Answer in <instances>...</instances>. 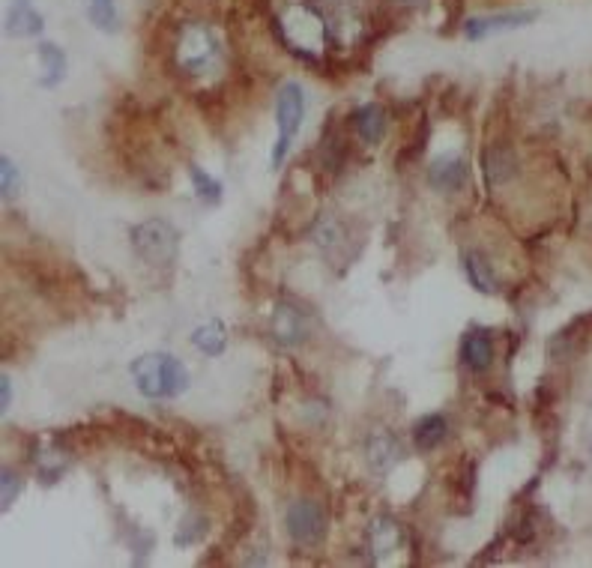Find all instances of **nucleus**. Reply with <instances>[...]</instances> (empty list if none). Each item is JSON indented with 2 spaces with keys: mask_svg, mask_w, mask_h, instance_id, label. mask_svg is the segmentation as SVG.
<instances>
[{
  "mask_svg": "<svg viewBox=\"0 0 592 568\" xmlns=\"http://www.w3.org/2000/svg\"><path fill=\"white\" fill-rule=\"evenodd\" d=\"M216 57V36L204 24H189L177 42V63L186 72H201Z\"/></svg>",
  "mask_w": 592,
  "mask_h": 568,
  "instance_id": "423d86ee",
  "label": "nucleus"
},
{
  "mask_svg": "<svg viewBox=\"0 0 592 568\" xmlns=\"http://www.w3.org/2000/svg\"><path fill=\"white\" fill-rule=\"evenodd\" d=\"M12 186H15V165L9 156L0 159V192L3 198H12Z\"/></svg>",
  "mask_w": 592,
  "mask_h": 568,
  "instance_id": "5701e85b",
  "label": "nucleus"
},
{
  "mask_svg": "<svg viewBox=\"0 0 592 568\" xmlns=\"http://www.w3.org/2000/svg\"><path fill=\"white\" fill-rule=\"evenodd\" d=\"M9 404H12V380L3 374V377H0V410L6 413V410H9Z\"/></svg>",
  "mask_w": 592,
  "mask_h": 568,
  "instance_id": "b1692460",
  "label": "nucleus"
},
{
  "mask_svg": "<svg viewBox=\"0 0 592 568\" xmlns=\"http://www.w3.org/2000/svg\"><path fill=\"white\" fill-rule=\"evenodd\" d=\"M539 12L536 9H515V12H497V15H479V18H470L464 24V33L467 39H488L494 33H506V30H515V27H524L530 21H536Z\"/></svg>",
  "mask_w": 592,
  "mask_h": 568,
  "instance_id": "0eeeda50",
  "label": "nucleus"
},
{
  "mask_svg": "<svg viewBox=\"0 0 592 568\" xmlns=\"http://www.w3.org/2000/svg\"><path fill=\"white\" fill-rule=\"evenodd\" d=\"M135 386L144 398L162 401V398H180L189 389V371L186 365L171 353H144L132 362Z\"/></svg>",
  "mask_w": 592,
  "mask_h": 568,
  "instance_id": "f257e3e1",
  "label": "nucleus"
},
{
  "mask_svg": "<svg viewBox=\"0 0 592 568\" xmlns=\"http://www.w3.org/2000/svg\"><path fill=\"white\" fill-rule=\"evenodd\" d=\"M285 524H288L291 539L302 548H314L326 536V515L311 500H294L285 512Z\"/></svg>",
  "mask_w": 592,
  "mask_h": 568,
  "instance_id": "39448f33",
  "label": "nucleus"
},
{
  "mask_svg": "<svg viewBox=\"0 0 592 568\" xmlns=\"http://www.w3.org/2000/svg\"><path fill=\"white\" fill-rule=\"evenodd\" d=\"M39 63H42V72H45L42 84L45 87H57L63 81V75H66V54H63V48H57L54 42H42L39 45Z\"/></svg>",
  "mask_w": 592,
  "mask_h": 568,
  "instance_id": "f3484780",
  "label": "nucleus"
},
{
  "mask_svg": "<svg viewBox=\"0 0 592 568\" xmlns=\"http://www.w3.org/2000/svg\"><path fill=\"white\" fill-rule=\"evenodd\" d=\"M512 168H515V159H512V153L506 147L497 144V147H491L485 153V177H488L491 186H500L512 174Z\"/></svg>",
  "mask_w": 592,
  "mask_h": 568,
  "instance_id": "6ab92c4d",
  "label": "nucleus"
},
{
  "mask_svg": "<svg viewBox=\"0 0 592 568\" xmlns=\"http://www.w3.org/2000/svg\"><path fill=\"white\" fill-rule=\"evenodd\" d=\"M192 344L204 353V356H219L228 347V329L222 320H210L204 326H198L192 332Z\"/></svg>",
  "mask_w": 592,
  "mask_h": 568,
  "instance_id": "dca6fc26",
  "label": "nucleus"
},
{
  "mask_svg": "<svg viewBox=\"0 0 592 568\" xmlns=\"http://www.w3.org/2000/svg\"><path fill=\"white\" fill-rule=\"evenodd\" d=\"M464 273H467V279H470V284L476 290H482V293H494L497 290L494 270H491V264L485 261L482 252H467L464 255Z\"/></svg>",
  "mask_w": 592,
  "mask_h": 568,
  "instance_id": "a211bd4d",
  "label": "nucleus"
},
{
  "mask_svg": "<svg viewBox=\"0 0 592 568\" xmlns=\"http://www.w3.org/2000/svg\"><path fill=\"white\" fill-rule=\"evenodd\" d=\"M365 461L374 473H389L401 461V443L392 431L377 428L365 440Z\"/></svg>",
  "mask_w": 592,
  "mask_h": 568,
  "instance_id": "6e6552de",
  "label": "nucleus"
},
{
  "mask_svg": "<svg viewBox=\"0 0 592 568\" xmlns=\"http://www.w3.org/2000/svg\"><path fill=\"white\" fill-rule=\"evenodd\" d=\"M87 15L102 33L117 30V0H87Z\"/></svg>",
  "mask_w": 592,
  "mask_h": 568,
  "instance_id": "412c9836",
  "label": "nucleus"
},
{
  "mask_svg": "<svg viewBox=\"0 0 592 568\" xmlns=\"http://www.w3.org/2000/svg\"><path fill=\"white\" fill-rule=\"evenodd\" d=\"M189 180H192V189H195V195H198L204 204L216 207V204L222 201V183H219L216 177H210L204 168H198V165H189Z\"/></svg>",
  "mask_w": 592,
  "mask_h": 568,
  "instance_id": "aec40b11",
  "label": "nucleus"
},
{
  "mask_svg": "<svg viewBox=\"0 0 592 568\" xmlns=\"http://www.w3.org/2000/svg\"><path fill=\"white\" fill-rule=\"evenodd\" d=\"M461 359L470 371L482 374L494 365V341L485 329H470L461 341Z\"/></svg>",
  "mask_w": 592,
  "mask_h": 568,
  "instance_id": "9b49d317",
  "label": "nucleus"
},
{
  "mask_svg": "<svg viewBox=\"0 0 592 568\" xmlns=\"http://www.w3.org/2000/svg\"><path fill=\"white\" fill-rule=\"evenodd\" d=\"M282 36L291 45L294 54H302L305 60L314 57V51L326 39V21L320 12L308 3H291L288 12L282 15Z\"/></svg>",
  "mask_w": 592,
  "mask_h": 568,
  "instance_id": "7ed1b4c3",
  "label": "nucleus"
},
{
  "mask_svg": "<svg viewBox=\"0 0 592 568\" xmlns=\"http://www.w3.org/2000/svg\"><path fill=\"white\" fill-rule=\"evenodd\" d=\"M135 255L150 267H171L180 255V231L165 219H147L132 228Z\"/></svg>",
  "mask_w": 592,
  "mask_h": 568,
  "instance_id": "f03ea898",
  "label": "nucleus"
},
{
  "mask_svg": "<svg viewBox=\"0 0 592 568\" xmlns=\"http://www.w3.org/2000/svg\"><path fill=\"white\" fill-rule=\"evenodd\" d=\"M401 542H404V533H401V527L392 518H377L371 524V530H368V545H371V554L377 560L392 554V551H398Z\"/></svg>",
  "mask_w": 592,
  "mask_h": 568,
  "instance_id": "2eb2a0df",
  "label": "nucleus"
},
{
  "mask_svg": "<svg viewBox=\"0 0 592 568\" xmlns=\"http://www.w3.org/2000/svg\"><path fill=\"white\" fill-rule=\"evenodd\" d=\"M467 180V162L461 156H437L431 165H428V186L434 192H458Z\"/></svg>",
  "mask_w": 592,
  "mask_h": 568,
  "instance_id": "1a4fd4ad",
  "label": "nucleus"
},
{
  "mask_svg": "<svg viewBox=\"0 0 592 568\" xmlns=\"http://www.w3.org/2000/svg\"><path fill=\"white\" fill-rule=\"evenodd\" d=\"M42 12L30 0H15L6 12V33L9 36H39L42 33Z\"/></svg>",
  "mask_w": 592,
  "mask_h": 568,
  "instance_id": "ddd939ff",
  "label": "nucleus"
},
{
  "mask_svg": "<svg viewBox=\"0 0 592 568\" xmlns=\"http://www.w3.org/2000/svg\"><path fill=\"white\" fill-rule=\"evenodd\" d=\"M0 491H3V512L15 503V497L21 494V479H18V473L15 470H9V467H3V473H0Z\"/></svg>",
  "mask_w": 592,
  "mask_h": 568,
  "instance_id": "4be33fe9",
  "label": "nucleus"
},
{
  "mask_svg": "<svg viewBox=\"0 0 592 568\" xmlns=\"http://www.w3.org/2000/svg\"><path fill=\"white\" fill-rule=\"evenodd\" d=\"M449 437V422L440 413H428L413 425V446L419 452H434Z\"/></svg>",
  "mask_w": 592,
  "mask_h": 568,
  "instance_id": "4468645a",
  "label": "nucleus"
},
{
  "mask_svg": "<svg viewBox=\"0 0 592 568\" xmlns=\"http://www.w3.org/2000/svg\"><path fill=\"white\" fill-rule=\"evenodd\" d=\"M353 129H356V138L368 147L380 144L383 135H386V111L380 105H362L353 111Z\"/></svg>",
  "mask_w": 592,
  "mask_h": 568,
  "instance_id": "f8f14e48",
  "label": "nucleus"
},
{
  "mask_svg": "<svg viewBox=\"0 0 592 568\" xmlns=\"http://www.w3.org/2000/svg\"><path fill=\"white\" fill-rule=\"evenodd\" d=\"M276 341H282L285 347H294V344H302L308 338V317L305 311H299L294 305L282 302L276 311H273V323H270Z\"/></svg>",
  "mask_w": 592,
  "mask_h": 568,
  "instance_id": "9d476101",
  "label": "nucleus"
},
{
  "mask_svg": "<svg viewBox=\"0 0 592 568\" xmlns=\"http://www.w3.org/2000/svg\"><path fill=\"white\" fill-rule=\"evenodd\" d=\"M276 120H279V138H276V147H273V165L279 168L282 159L288 156L291 144H294L302 120H305V90H302V84L288 81V84L279 90V99H276Z\"/></svg>",
  "mask_w": 592,
  "mask_h": 568,
  "instance_id": "20e7f679",
  "label": "nucleus"
}]
</instances>
